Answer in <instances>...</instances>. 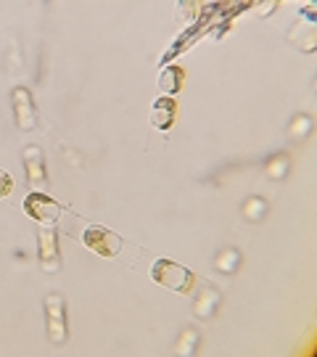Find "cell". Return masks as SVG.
I'll list each match as a JSON object with an SVG mask.
<instances>
[{
	"mask_svg": "<svg viewBox=\"0 0 317 357\" xmlns=\"http://www.w3.org/2000/svg\"><path fill=\"white\" fill-rule=\"evenodd\" d=\"M24 165L29 183H45V165H42V151L38 146H26L24 149Z\"/></svg>",
	"mask_w": 317,
	"mask_h": 357,
	"instance_id": "8",
	"label": "cell"
},
{
	"mask_svg": "<svg viewBox=\"0 0 317 357\" xmlns=\"http://www.w3.org/2000/svg\"><path fill=\"white\" fill-rule=\"evenodd\" d=\"M151 278L162 289H169V291H178V294L196 291V275L188 268L172 262V259H156L151 268Z\"/></svg>",
	"mask_w": 317,
	"mask_h": 357,
	"instance_id": "1",
	"label": "cell"
},
{
	"mask_svg": "<svg viewBox=\"0 0 317 357\" xmlns=\"http://www.w3.org/2000/svg\"><path fill=\"white\" fill-rule=\"evenodd\" d=\"M11 191H13V180H11V175H8L6 169H0V199H3V196H8Z\"/></svg>",
	"mask_w": 317,
	"mask_h": 357,
	"instance_id": "10",
	"label": "cell"
},
{
	"mask_svg": "<svg viewBox=\"0 0 317 357\" xmlns=\"http://www.w3.org/2000/svg\"><path fill=\"white\" fill-rule=\"evenodd\" d=\"M38 257L42 270L48 273H56L59 265H61V252H59V233L53 230V225H40L38 233Z\"/></svg>",
	"mask_w": 317,
	"mask_h": 357,
	"instance_id": "4",
	"label": "cell"
},
{
	"mask_svg": "<svg viewBox=\"0 0 317 357\" xmlns=\"http://www.w3.org/2000/svg\"><path fill=\"white\" fill-rule=\"evenodd\" d=\"M82 241H85L88 249H93L95 255L101 257H116L122 252V238L116 233H111V230L101 228V225H93V228L85 230Z\"/></svg>",
	"mask_w": 317,
	"mask_h": 357,
	"instance_id": "3",
	"label": "cell"
},
{
	"mask_svg": "<svg viewBox=\"0 0 317 357\" xmlns=\"http://www.w3.org/2000/svg\"><path fill=\"white\" fill-rule=\"evenodd\" d=\"M45 315H48V333L56 344H63L66 342V307H63V299L59 294H51L45 299Z\"/></svg>",
	"mask_w": 317,
	"mask_h": 357,
	"instance_id": "5",
	"label": "cell"
},
{
	"mask_svg": "<svg viewBox=\"0 0 317 357\" xmlns=\"http://www.w3.org/2000/svg\"><path fill=\"white\" fill-rule=\"evenodd\" d=\"M183 82H185V72H183L180 66H169V69H164L162 77H159V90L164 93L167 98H172V96L183 88Z\"/></svg>",
	"mask_w": 317,
	"mask_h": 357,
	"instance_id": "9",
	"label": "cell"
},
{
	"mask_svg": "<svg viewBox=\"0 0 317 357\" xmlns=\"http://www.w3.org/2000/svg\"><path fill=\"white\" fill-rule=\"evenodd\" d=\"M24 212L40 225H53L61 217V204L53 202L51 196H45V193H29L24 202Z\"/></svg>",
	"mask_w": 317,
	"mask_h": 357,
	"instance_id": "2",
	"label": "cell"
},
{
	"mask_svg": "<svg viewBox=\"0 0 317 357\" xmlns=\"http://www.w3.org/2000/svg\"><path fill=\"white\" fill-rule=\"evenodd\" d=\"M175 119H178V101L162 96L151 109V125L156 130H164L167 132V130L175 125Z\"/></svg>",
	"mask_w": 317,
	"mask_h": 357,
	"instance_id": "7",
	"label": "cell"
},
{
	"mask_svg": "<svg viewBox=\"0 0 317 357\" xmlns=\"http://www.w3.org/2000/svg\"><path fill=\"white\" fill-rule=\"evenodd\" d=\"M13 114H16V125L22 130H35L38 125V112H35V101L26 88H13Z\"/></svg>",
	"mask_w": 317,
	"mask_h": 357,
	"instance_id": "6",
	"label": "cell"
}]
</instances>
